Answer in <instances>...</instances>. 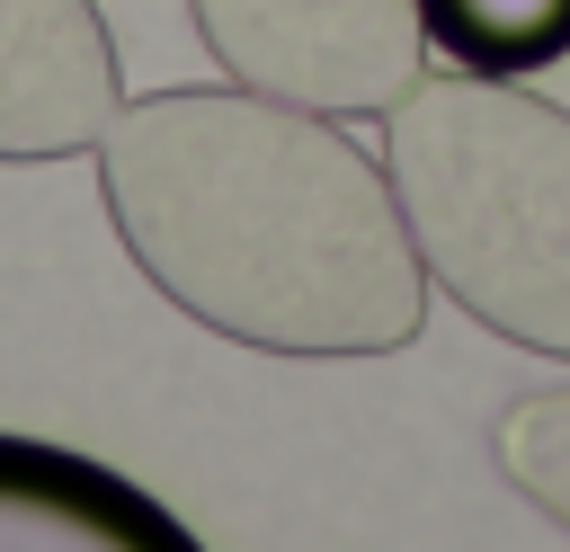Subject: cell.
<instances>
[{
  "instance_id": "8992f818",
  "label": "cell",
  "mask_w": 570,
  "mask_h": 552,
  "mask_svg": "<svg viewBox=\"0 0 570 552\" xmlns=\"http://www.w3.org/2000/svg\"><path fill=\"white\" fill-rule=\"evenodd\" d=\"M428 53L472 80H525L570 53V0H419Z\"/></svg>"
},
{
  "instance_id": "5b68a950",
  "label": "cell",
  "mask_w": 570,
  "mask_h": 552,
  "mask_svg": "<svg viewBox=\"0 0 570 552\" xmlns=\"http://www.w3.org/2000/svg\"><path fill=\"white\" fill-rule=\"evenodd\" d=\"M0 552H205L142 481L0 427Z\"/></svg>"
},
{
  "instance_id": "52a82bcc",
  "label": "cell",
  "mask_w": 570,
  "mask_h": 552,
  "mask_svg": "<svg viewBox=\"0 0 570 552\" xmlns=\"http://www.w3.org/2000/svg\"><path fill=\"white\" fill-rule=\"evenodd\" d=\"M490 454H499V472L517 481V499L543 507V516L570 534V383H543V392L499 401Z\"/></svg>"
},
{
  "instance_id": "6da1fadb",
  "label": "cell",
  "mask_w": 570,
  "mask_h": 552,
  "mask_svg": "<svg viewBox=\"0 0 570 552\" xmlns=\"http://www.w3.org/2000/svg\"><path fill=\"white\" fill-rule=\"evenodd\" d=\"M98 205L125 258L196 329L258 356H401L428 267L392 169L338 116L258 89H151L98 134Z\"/></svg>"
},
{
  "instance_id": "3957f363",
  "label": "cell",
  "mask_w": 570,
  "mask_h": 552,
  "mask_svg": "<svg viewBox=\"0 0 570 552\" xmlns=\"http://www.w3.org/2000/svg\"><path fill=\"white\" fill-rule=\"evenodd\" d=\"M205 53L285 107L312 116H392L428 80L419 0H187Z\"/></svg>"
},
{
  "instance_id": "277c9868",
  "label": "cell",
  "mask_w": 570,
  "mask_h": 552,
  "mask_svg": "<svg viewBox=\"0 0 570 552\" xmlns=\"http://www.w3.org/2000/svg\"><path fill=\"white\" fill-rule=\"evenodd\" d=\"M125 107L98 0H0V160H80Z\"/></svg>"
},
{
  "instance_id": "7a4b0ae2",
  "label": "cell",
  "mask_w": 570,
  "mask_h": 552,
  "mask_svg": "<svg viewBox=\"0 0 570 552\" xmlns=\"http://www.w3.org/2000/svg\"><path fill=\"white\" fill-rule=\"evenodd\" d=\"M383 169L428 285L490 338L570 365V107L428 71L383 116Z\"/></svg>"
}]
</instances>
